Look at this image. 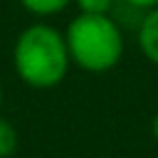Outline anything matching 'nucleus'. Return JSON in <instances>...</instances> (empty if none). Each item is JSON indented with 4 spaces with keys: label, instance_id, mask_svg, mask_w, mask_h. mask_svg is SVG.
<instances>
[{
    "label": "nucleus",
    "instance_id": "1",
    "mask_svg": "<svg viewBox=\"0 0 158 158\" xmlns=\"http://www.w3.org/2000/svg\"><path fill=\"white\" fill-rule=\"evenodd\" d=\"M17 77L32 89H52L64 81L72 57L64 35L44 22H35L20 32L12 47Z\"/></svg>",
    "mask_w": 158,
    "mask_h": 158
},
{
    "label": "nucleus",
    "instance_id": "2",
    "mask_svg": "<svg viewBox=\"0 0 158 158\" xmlns=\"http://www.w3.org/2000/svg\"><path fill=\"white\" fill-rule=\"evenodd\" d=\"M64 40L72 62L89 74H104L123 57V35L111 15L79 12L67 25Z\"/></svg>",
    "mask_w": 158,
    "mask_h": 158
},
{
    "label": "nucleus",
    "instance_id": "3",
    "mask_svg": "<svg viewBox=\"0 0 158 158\" xmlns=\"http://www.w3.org/2000/svg\"><path fill=\"white\" fill-rule=\"evenodd\" d=\"M138 44L148 62L158 67V7L146 10L141 25H138Z\"/></svg>",
    "mask_w": 158,
    "mask_h": 158
},
{
    "label": "nucleus",
    "instance_id": "4",
    "mask_svg": "<svg viewBox=\"0 0 158 158\" xmlns=\"http://www.w3.org/2000/svg\"><path fill=\"white\" fill-rule=\"evenodd\" d=\"M22 7L30 12V15H37V17H49V15H57L62 12L69 2L74 0H20Z\"/></svg>",
    "mask_w": 158,
    "mask_h": 158
},
{
    "label": "nucleus",
    "instance_id": "5",
    "mask_svg": "<svg viewBox=\"0 0 158 158\" xmlns=\"http://www.w3.org/2000/svg\"><path fill=\"white\" fill-rule=\"evenodd\" d=\"M17 143H20L17 128L12 126V121H7L5 116H0V158H10V156H15Z\"/></svg>",
    "mask_w": 158,
    "mask_h": 158
},
{
    "label": "nucleus",
    "instance_id": "6",
    "mask_svg": "<svg viewBox=\"0 0 158 158\" xmlns=\"http://www.w3.org/2000/svg\"><path fill=\"white\" fill-rule=\"evenodd\" d=\"M79 12H89V15H109L116 0H74Z\"/></svg>",
    "mask_w": 158,
    "mask_h": 158
},
{
    "label": "nucleus",
    "instance_id": "7",
    "mask_svg": "<svg viewBox=\"0 0 158 158\" xmlns=\"http://www.w3.org/2000/svg\"><path fill=\"white\" fill-rule=\"evenodd\" d=\"M128 7L133 10H151V7H158V0H123Z\"/></svg>",
    "mask_w": 158,
    "mask_h": 158
},
{
    "label": "nucleus",
    "instance_id": "8",
    "mask_svg": "<svg viewBox=\"0 0 158 158\" xmlns=\"http://www.w3.org/2000/svg\"><path fill=\"white\" fill-rule=\"evenodd\" d=\"M151 133H153V138L158 141V114L153 116V121H151Z\"/></svg>",
    "mask_w": 158,
    "mask_h": 158
},
{
    "label": "nucleus",
    "instance_id": "9",
    "mask_svg": "<svg viewBox=\"0 0 158 158\" xmlns=\"http://www.w3.org/2000/svg\"><path fill=\"white\" fill-rule=\"evenodd\" d=\"M0 104H2V86H0Z\"/></svg>",
    "mask_w": 158,
    "mask_h": 158
}]
</instances>
